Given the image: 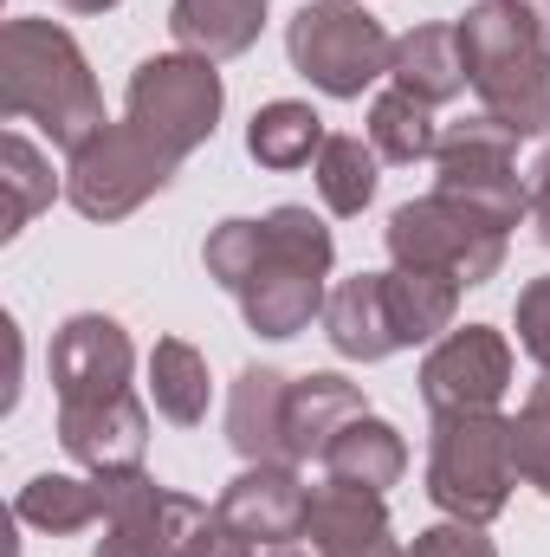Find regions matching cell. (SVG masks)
Segmentation results:
<instances>
[{
	"label": "cell",
	"mask_w": 550,
	"mask_h": 557,
	"mask_svg": "<svg viewBox=\"0 0 550 557\" xmlns=\"http://www.w3.org/2000/svg\"><path fill=\"white\" fill-rule=\"evenodd\" d=\"M0 111L39 124L59 149H85L111 124L78 39L59 20H33V13L0 26Z\"/></svg>",
	"instance_id": "6da1fadb"
},
{
	"label": "cell",
	"mask_w": 550,
	"mask_h": 557,
	"mask_svg": "<svg viewBox=\"0 0 550 557\" xmlns=\"http://www.w3.org/2000/svg\"><path fill=\"white\" fill-rule=\"evenodd\" d=\"M466 72L479 91V111L512 124L518 137H550V39L512 7V0H479L460 20Z\"/></svg>",
	"instance_id": "7a4b0ae2"
},
{
	"label": "cell",
	"mask_w": 550,
	"mask_h": 557,
	"mask_svg": "<svg viewBox=\"0 0 550 557\" xmlns=\"http://www.w3.org/2000/svg\"><path fill=\"white\" fill-rule=\"evenodd\" d=\"M266 240H260V267L247 273V285L234 292L247 324L260 337H298L311 318H324V278H330V227L311 214V208H273L266 221Z\"/></svg>",
	"instance_id": "3957f363"
},
{
	"label": "cell",
	"mask_w": 550,
	"mask_h": 557,
	"mask_svg": "<svg viewBox=\"0 0 550 557\" xmlns=\"http://www.w3.org/2000/svg\"><path fill=\"white\" fill-rule=\"evenodd\" d=\"M518 486V454H512V421L499 409H460L434 416V454H427V499L447 519L492 525Z\"/></svg>",
	"instance_id": "277c9868"
},
{
	"label": "cell",
	"mask_w": 550,
	"mask_h": 557,
	"mask_svg": "<svg viewBox=\"0 0 550 557\" xmlns=\"http://www.w3.org/2000/svg\"><path fill=\"white\" fill-rule=\"evenodd\" d=\"M285 52L291 72H304L324 98H363L376 78H389L396 39L376 13H363V0H304L285 26Z\"/></svg>",
	"instance_id": "5b68a950"
},
{
	"label": "cell",
	"mask_w": 550,
	"mask_h": 557,
	"mask_svg": "<svg viewBox=\"0 0 550 557\" xmlns=\"http://www.w3.org/2000/svg\"><path fill=\"white\" fill-rule=\"evenodd\" d=\"M389 240V260L409 267V273H440L453 285H486L505 267V234L473 214L466 201L453 195H421V201H402L383 227Z\"/></svg>",
	"instance_id": "8992f818"
},
{
	"label": "cell",
	"mask_w": 550,
	"mask_h": 557,
	"mask_svg": "<svg viewBox=\"0 0 550 557\" xmlns=\"http://www.w3.org/2000/svg\"><path fill=\"white\" fill-rule=\"evenodd\" d=\"M221 104H227V91H221L214 59H195V52H155V59H142L137 72H130L124 124H137L168 162H188L201 143L214 137Z\"/></svg>",
	"instance_id": "52a82bcc"
},
{
	"label": "cell",
	"mask_w": 550,
	"mask_h": 557,
	"mask_svg": "<svg viewBox=\"0 0 550 557\" xmlns=\"http://www.w3.org/2000/svg\"><path fill=\"white\" fill-rule=\"evenodd\" d=\"M518 131L499 124L492 111L479 117H460L440 131V149H434V195H453L466 201L473 214H486L499 234H512L525 214H532V182H518Z\"/></svg>",
	"instance_id": "ba28073f"
},
{
	"label": "cell",
	"mask_w": 550,
	"mask_h": 557,
	"mask_svg": "<svg viewBox=\"0 0 550 557\" xmlns=\"http://www.w3.org/2000/svg\"><path fill=\"white\" fill-rule=\"evenodd\" d=\"M175 169H182V162H168L137 124H104L85 149H72L65 201H72L85 221H124V214H137L149 195L168 188Z\"/></svg>",
	"instance_id": "9c48e42d"
},
{
	"label": "cell",
	"mask_w": 550,
	"mask_h": 557,
	"mask_svg": "<svg viewBox=\"0 0 550 557\" xmlns=\"http://www.w3.org/2000/svg\"><path fill=\"white\" fill-rule=\"evenodd\" d=\"M104 486V539L91 557H182L188 532L208 519L201 499L162 493L149 473H98Z\"/></svg>",
	"instance_id": "30bf717a"
},
{
	"label": "cell",
	"mask_w": 550,
	"mask_h": 557,
	"mask_svg": "<svg viewBox=\"0 0 550 557\" xmlns=\"http://www.w3.org/2000/svg\"><path fill=\"white\" fill-rule=\"evenodd\" d=\"M512 389V344L492 324H466L447 331L427 357H421V396L434 416H460V409H499Z\"/></svg>",
	"instance_id": "8fae6325"
},
{
	"label": "cell",
	"mask_w": 550,
	"mask_h": 557,
	"mask_svg": "<svg viewBox=\"0 0 550 557\" xmlns=\"http://www.w3.org/2000/svg\"><path fill=\"white\" fill-rule=\"evenodd\" d=\"M59 441L85 473H142L149 454V409L137 389L117 396H85V403H59Z\"/></svg>",
	"instance_id": "7c38bea8"
},
{
	"label": "cell",
	"mask_w": 550,
	"mask_h": 557,
	"mask_svg": "<svg viewBox=\"0 0 550 557\" xmlns=\"http://www.w3.org/2000/svg\"><path fill=\"white\" fill-rule=\"evenodd\" d=\"M130 370H137V350H130V331L104 311H78L59 324L52 337V389L59 403H85V396H117L130 389Z\"/></svg>",
	"instance_id": "4fadbf2b"
},
{
	"label": "cell",
	"mask_w": 550,
	"mask_h": 557,
	"mask_svg": "<svg viewBox=\"0 0 550 557\" xmlns=\"http://www.w3.org/2000/svg\"><path fill=\"white\" fill-rule=\"evenodd\" d=\"M247 545H291V539H304V512H311V486L298 480V467H247L227 493H221V506H214Z\"/></svg>",
	"instance_id": "5bb4252c"
},
{
	"label": "cell",
	"mask_w": 550,
	"mask_h": 557,
	"mask_svg": "<svg viewBox=\"0 0 550 557\" xmlns=\"http://www.w3.org/2000/svg\"><path fill=\"white\" fill-rule=\"evenodd\" d=\"M304 539L317 545V557H409L396 545V525H389L383 493L337 486V480H324V486L311 493Z\"/></svg>",
	"instance_id": "9a60e30c"
},
{
	"label": "cell",
	"mask_w": 550,
	"mask_h": 557,
	"mask_svg": "<svg viewBox=\"0 0 550 557\" xmlns=\"http://www.w3.org/2000/svg\"><path fill=\"white\" fill-rule=\"evenodd\" d=\"M324 337H330V350L350 357V363H383V357L402 350L396 318H389V285H383V273L343 278V285L324 298Z\"/></svg>",
	"instance_id": "2e32d148"
},
{
	"label": "cell",
	"mask_w": 550,
	"mask_h": 557,
	"mask_svg": "<svg viewBox=\"0 0 550 557\" xmlns=\"http://www.w3.org/2000/svg\"><path fill=\"white\" fill-rule=\"evenodd\" d=\"M357 416H370V403H363V389L343 383L337 370L291 376V403H285V447H291V467L324 460V447H330Z\"/></svg>",
	"instance_id": "e0dca14e"
},
{
	"label": "cell",
	"mask_w": 550,
	"mask_h": 557,
	"mask_svg": "<svg viewBox=\"0 0 550 557\" xmlns=\"http://www.w3.org/2000/svg\"><path fill=\"white\" fill-rule=\"evenodd\" d=\"M285 403H291V376L278 370H240L234 396H227V441L247 467H291L285 447Z\"/></svg>",
	"instance_id": "ac0fdd59"
},
{
	"label": "cell",
	"mask_w": 550,
	"mask_h": 557,
	"mask_svg": "<svg viewBox=\"0 0 550 557\" xmlns=\"http://www.w3.org/2000/svg\"><path fill=\"white\" fill-rule=\"evenodd\" d=\"M389 78L396 91H409L421 104H447L473 85L466 72V46H460V26H414L396 39V59H389Z\"/></svg>",
	"instance_id": "d6986e66"
},
{
	"label": "cell",
	"mask_w": 550,
	"mask_h": 557,
	"mask_svg": "<svg viewBox=\"0 0 550 557\" xmlns=\"http://www.w3.org/2000/svg\"><path fill=\"white\" fill-rule=\"evenodd\" d=\"M324 480L337 486H363V493H389L409 473V441L389 428L383 416H357L330 447H324Z\"/></svg>",
	"instance_id": "ffe728a7"
},
{
	"label": "cell",
	"mask_w": 550,
	"mask_h": 557,
	"mask_svg": "<svg viewBox=\"0 0 550 557\" xmlns=\"http://www.w3.org/2000/svg\"><path fill=\"white\" fill-rule=\"evenodd\" d=\"M260 26H266V0H175L168 7L175 46L195 59H214V65L253 52Z\"/></svg>",
	"instance_id": "44dd1931"
},
{
	"label": "cell",
	"mask_w": 550,
	"mask_h": 557,
	"mask_svg": "<svg viewBox=\"0 0 550 557\" xmlns=\"http://www.w3.org/2000/svg\"><path fill=\"white\" fill-rule=\"evenodd\" d=\"M13 519L33 525V532H52V539L91 532V525H104V486H98V473L91 480H78V473H39V480L20 486Z\"/></svg>",
	"instance_id": "7402d4cb"
},
{
	"label": "cell",
	"mask_w": 550,
	"mask_h": 557,
	"mask_svg": "<svg viewBox=\"0 0 550 557\" xmlns=\"http://www.w3.org/2000/svg\"><path fill=\"white\" fill-rule=\"evenodd\" d=\"M383 285H389V318H396L402 350L409 344H440L453 331V311H460L466 285H453V278H440V273H409V267L383 273Z\"/></svg>",
	"instance_id": "603a6c76"
},
{
	"label": "cell",
	"mask_w": 550,
	"mask_h": 557,
	"mask_svg": "<svg viewBox=\"0 0 550 557\" xmlns=\"http://www.w3.org/2000/svg\"><path fill=\"white\" fill-rule=\"evenodd\" d=\"M149 396H155V416H168L175 428H195L208 416V396H214L208 357L188 337H162L149 350Z\"/></svg>",
	"instance_id": "cb8c5ba5"
},
{
	"label": "cell",
	"mask_w": 550,
	"mask_h": 557,
	"mask_svg": "<svg viewBox=\"0 0 550 557\" xmlns=\"http://www.w3.org/2000/svg\"><path fill=\"white\" fill-rule=\"evenodd\" d=\"M317 149H324V117H317L311 104L278 98V104H266V111L247 124V156H253L260 169H273V175H291V169L317 162Z\"/></svg>",
	"instance_id": "d4e9b609"
},
{
	"label": "cell",
	"mask_w": 550,
	"mask_h": 557,
	"mask_svg": "<svg viewBox=\"0 0 550 557\" xmlns=\"http://www.w3.org/2000/svg\"><path fill=\"white\" fill-rule=\"evenodd\" d=\"M311 175H317V195H324V208L350 221V214H363V208L376 201L383 156H376V143H363V137H324L317 162H311Z\"/></svg>",
	"instance_id": "484cf974"
},
{
	"label": "cell",
	"mask_w": 550,
	"mask_h": 557,
	"mask_svg": "<svg viewBox=\"0 0 550 557\" xmlns=\"http://www.w3.org/2000/svg\"><path fill=\"white\" fill-rule=\"evenodd\" d=\"M0 188H7V214H0V240H13L39 208H52V195H59V182H52V162L33 149V143L20 137V131H7L0 137Z\"/></svg>",
	"instance_id": "4316f807"
},
{
	"label": "cell",
	"mask_w": 550,
	"mask_h": 557,
	"mask_svg": "<svg viewBox=\"0 0 550 557\" xmlns=\"http://www.w3.org/2000/svg\"><path fill=\"white\" fill-rule=\"evenodd\" d=\"M370 143L383 162H427L440 149V131H434V104H421L409 91H383L370 104Z\"/></svg>",
	"instance_id": "83f0119b"
},
{
	"label": "cell",
	"mask_w": 550,
	"mask_h": 557,
	"mask_svg": "<svg viewBox=\"0 0 550 557\" xmlns=\"http://www.w3.org/2000/svg\"><path fill=\"white\" fill-rule=\"evenodd\" d=\"M512 454H518V480L538 486L550 499V376L525 396V409L512 416Z\"/></svg>",
	"instance_id": "f1b7e54d"
},
{
	"label": "cell",
	"mask_w": 550,
	"mask_h": 557,
	"mask_svg": "<svg viewBox=\"0 0 550 557\" xmlns=\"http://www.w3.org/2000/svg\"><path fill=\"white\" fill-rule=\"evenodd\" d=\"M260 240H266V227H260V221H221V227L208 234V247H201L208 278H214V285H227V292H240L247 273L260 267Z\"/></svg>",
	"instance_id": "f546056e"
},
{
	"label": "cell",
	"mask_w": 550,
	"mask_h": 557,
	"mask_svg": "<svg viewBox=\"0 0 550 557\" xmlns=\"http://www.w3.org/2000/svg\"><path fill=\"white\" fill-rule=\"evenodd\" d=\"M409 557H499V545L486 539V525H466V519H440V525L414 532Z\"/></svg>",
	"instance_id": "4dcf8cb0"
},
{
	"label": "cell",
	"mask_w": 550,
	"mask_h": 557,
	"mask_svg": "<svg viewBox=\"0 0 550 557\" xmlns=\"http://www.w3.org/2000/svg\"><path fill=\"white\" fill-rule=\"evenodd\" d=\"M518 344H525V357L538 363L550 376V278H532L525 292H518Z\"/></svg>",
	"instance_id": "1f68e13d"
},
{
	"label": "cell",
	"mask_w": 550,
	"mask_h": 557,
	"mask_svg": "<svg viewBox=\"0 0 550 557\" xmlns=\"http://www.w3.org/2000/svg\"><path fill=\"white\" fill-rule=\"evenodd\" d=\"M182 557H253L247 552V539L221 519V512H208L195 532H188V545H182Z\"/></svg>",
	"instance_id": "d6a6232c"
},
{
	"label": "cell",
	"mask_w": 550,
	"mask_h": 557,
	"mask_svg": "<svg viewBox=\"0 0 550 557\" xmlns=\"http://www.w3.org/2000/svg\"><path fill=\"white\" fill-rule=\"evenodd\" d=\"M532 221H538V240L550 247V149H545V162L532 169Z\"/></svg>",
	"instance_id": "836d02e7"
},
{
	"label": "cell",
	"mask_w": 550,
	"mask_h": 557,
	"mask_svg": "<svg viewBox=\"0 0 550 557\" xmlns=\"http://www.w3.org/2000/svg\"><path fill=\"white\" fill-rule=\"evenodd\" d=\"M512 7H518V13H525V20H532V26L550 39V0H512Z\"/></svg>",
	"instance_id": "e575fe53"
},
{
	"label": "cell",
	"mask_w": 550,
	"mask_h": 557,
	"mask_svg": "<svg viewBox=\"0 0 550 557\" xmlns=\"http://www.w3.org/2000/svg\"><path fill=\"white\" fill-rule=\"evenodd\" d=\"M253 557H317V545H298L291 539V545H266V552H253Z\"/></svg>",
	"instance_id": "d590c367"
}]
</instances>
